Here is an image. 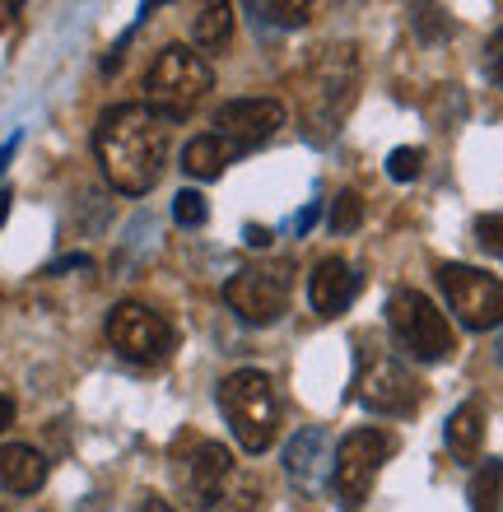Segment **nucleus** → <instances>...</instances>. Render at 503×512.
I'll return each instance as SVG.
<instances>
[{"instance_id":"obj_1","label":"nucleus","mask_w":503,"mask_h":512,"mask_svg":"<svg viewBox=\"0 0 503 512\" xmlns=\"http://www.w3.org/2000/svg\"><path fill=\"white\" fill-rule=\"evenodd\" d=\"M94 154L103 163V177L122 196H145L164 177L168 163V122L150 103H117L98 117Z\"/></svg>"},{"instance_id":"obj_2","label":"nucleus","mask_w":503,"mask_h":512,"mask_svg":"<svg viewBox=\"0 0 503 512\" xmlns=\"http://www.w3.org/2000/svg\"><path fill=\"white\" fill-rule=\"evenodd\" d=\"M359 80H364V66L350 42L317 47L303 61L294 75V103H299V122L308 140H331L345 126L354 98H359Z\"/></svg>"},{"instance_id":"obj_3","label":"nucleus","mask_w":503,"mask_h":512,"mask_svg":"<svg viewBox=\"0 0 503 512\" xmlns=\"http://www.w3.org/2000/svg\"><path fill=\"white\" fill-rule=\"evenodd\" d=\"M215 401H219V415H224V424H229V433H233V443L243 447L247 457L271 452L275 438H280L285 410H280V391H275V382L266 378V373L238 368V373H229V378L219 382Z\"/></svg>"},{"instance_id":"obj_4","label":"nucleus","mask_w":503,"mask_h":512,"mask_svg":"<svg viewBox=\"0 0 503 512\" xmlns=\"http://www.w3.org/2000/svg\"><path fill=\"white\" fill-rule=\"evenodd\" d=\"M210 89H215V70L191 47H164V52L154 56L150 75H145V98H150V108L164 122L191 117Z\"/></svg>"},{"instance_id":"obj_5","label":"nucleus","mask_w":503,"mask_h":512,"mask_svg":"<svg viewBox=\"0 0 503 512\" xmlns=\"http://www.w3.org/2000/svg\"><path fill=\"white\" fill-rule=\"evenodd\" d=\"M354 401L373 415H415L424 401V382L410 373L392 350H382L364 340V350L354 359Z\"/></svg>"},{"instance_id":"obj_6","label":"nucleus","mask_w":503,"mask_h":512,"mask_svg":"<svg viewBox=\"0 0 503 512\" xmlns=\"http://www.w3.org/2000/svg\"><path fill=\"white\" fill-rule=\"evenodd\" d=\"M387 326L396 336V350L415 364H448L457 354V336H452L448 317L420 289H396L387 298Z\"/></svg>"},{"instance_id":"obj_7","label":"nucleus","mask_w":503,"mask_h":512,"mask_svg":"<svg viewBox=\"0 0 503 512\" xmlns=\"http://www.w3.org/2000/svg\"><path fill=\"white\" fill-rule=\"evenodd\" d=\"M392 433L382 429H354L340 438L336 447V466H331V485H336V499L340 508H364L368 494H373V485H378L382 466H387V457H392Z\"/></svg>"},{"instance_id":"obj_8","label":"nucleus","mask_w":503,"mask_h":512,"mask_svg":"<svg viewBox=\"0 0 503 512\" xmlns=\"http://www.w3.org/2000/svg\"><path fill=\"white\" fill-rule=\"evenodd\" d=\"M438 289H443L448 308L457 312V322L466 331L503 326V280H494L476 266H462V261H443L438 266Z\"/></svg>"},{"instance_id":"obj_9","label":"nucleus","mask_w":503,"mask_h":512,"mask_svg":"<svg viewBox=\"0 0 503 512\" xmlns=\"http://www.w3.org/2000/svg\"><path fill=\"white\" fill-rule=\"evenodd\" d=\"M229 303L247 326H271L289 312V270L285 266H243L224 284Z\"/></svg>"},{"instance_id":"obj_10","label":"nucleus","mask_w":503,"mask_h":512,"mask_svg":"<svg viewBox=\"0 0 503 512\" xmlns=\"http://www.w3.org/2000/svg\"><path fill=\"white\" fill-rule=\"evenodd\" d=\"M108 340L131 364H164L173 354V326L145 303H117L108 312Z\"/></svg>"},{"instance_id":"obj_11","label":"nucleus","mask_w":503,"mask_h":512,"mask_svg":"<svg viewBox=\"0 0 503 512\" xmlns=\"http://www.w3.org/2000/svg\"><path fill=\"white\" fill-rule=\"evenodd\" d=\"M280 126H285V103H275V98H233L215 112V131L210 135H219L233 154H243V149H257L261 140H271Z\"/></svg>"},{"instance_id":"obj_12","label":"nucleus","mask_w":503,"mask_h":512,"mask_svg":"<svg viewBox=\"0 0 503 512\" xmlns=\"http://www.w3.org/2000/svg\"><path fill=\"white\" fill-rule=\"evenodd\" d=\"M229 475H233V457H229V447H219V443H191V452L177 457V485L205 512L215 508V499L229 485Z\"/></svg>"},{"instance_id":"obj_13","label":"nucleus","mask_w":503,"mask_h":512,"mask_svg":"<svg viewBox=\"0 0 503 512\" xmlns=\"http://www.w3.org/2000/svg\"><path fill=\"white\" fill-rule=\"evenodd\" d=\"M364 289V280H359V270L345 261V256H322L313 266V280H308V294H313V308L317 317H327V322H336V317H345L354 303V294Z\"/></svg>"},{"instance_id":"obj_14","label":"nucleus","mask_w":503,"mask_h":512,"mask_svg":"<svg viewBox=\"0 0 503 512\" xmlns=\"http://www.w3.org/2000/svg\"><path fill=\"white\" fill-rule=\"evenodd\" d=\"M331 461V438L327 429H299L285 443V471L299 489H317L322 485V471Z\"/></svg>"},{"instance_id":"obj_15","label":"nucleus","mask_w":503,"mask_h":512,"mask_svg":"<svg viewBox=\"0 0 503 512\" xmlns=\"http://www.w3.org/2000/svg\"><path fill=\"white\" fill-rule=\"evenodd\" d=\"M47 480V457L28 443H5L0 447V485L10 494H38Z\"/></svg>"},{"instance_id":"obj_16","label":"nucleus","mask_w":503,"mask_h":512,"mask_svg":"<svg viewBox=\"0 0 503 512\" xmlns=\"http://www.w3.org/2000/svg\"><path fill=\"white\" fill-rule=\"evenodd\" d=\"M443 438H448V452L462 466H471V461L480 457V447H485V405L480 401H462L457 410L448 415V429H443Z\"/></svg>"},{"instance_id":"obj_17","label":"nucleus","mask_w":503,"mask_h":512,"mask_svg":"<svg viewBox=\"0 0 503 512\" xmlns=\"http://www.w3.org/2000/svg\"><path fill=\"white\" fill-rule=\"evenodd\" d=\"M233 149L219 140V135H196V140H187V149H182V173L196 177V182H215L224 168H229Z\"/></svg>"},{"instance_id":"obj_18","label":"nucleus","mask_w":503,"mask_h":512,"mask_svg":"<svg viewBox=\"0 0 503 512\" xmlns=\"http://www.w3.org/2000/svg\"><path fill=\"white\" fill-rule=\"evenodd\" d=\"M191 38H196V47H205V52H219V47L233 38V5H224V0L201 5L196 24H191Z\"/></svg>"},{"instance_id":"obj_19","label":"nucleus","mask_w":503,"mask_h":512,"mask_svg":"<svg viewBox=\"0 0 503 512\" xmlns=\"http://www.w3.org/2000/svg\"><path fill=\"white\" fill-rule=\"evenodd\" d=\"M503 508V461H480L471 475V512H499Z\"/></svg>"},{"instance_id":"obj_20","label":"nucleus","mask_w":503,"mask_h":512,"mask_svg":"<svg viewBox=\"0 0 503 512\" xmlns=\"http://www.w3.org/2000/svg\"><path fill=\"white\" fill-rule=\"evenodd\" d=\"M261 508V485L252 480V475H229V485H224V494L215 499V508L210 512H257Z\"/></svg>"},{"instance_id":"obj_21","label":"nucleus","mask_w":503,"mask_h":512,"mask_svg":"<svg viewBox=\"0 0 503 512\" xmlns=\"http://www.w3.org/2000/svg\"><path fill=\"white\" fill-rule=\"evenodd\" d=\"M252 14H261L266 24H280V28H303L308 24V14H313V5H303V0H289V5H247Z\"/></svg>"},{"instance_id":"obj_22","label":"nucleus","mask_w":503,"mask_h":512,"mask_svg":"<svg viewBox=\"0 0 503 512\" xmlns=\"http://www.w3.org/2000/svg\"><path fill=\"white\" fill-rule=\"evenodd\" d=\"M173 219L182 224V229H201L205 219H210V201H205L201 191H177L173 196Z\"/></svg>"},{"instance_id":"obj_23","label":"nucleus","mask_w":503,"mask_h":512,"mask_svg":"<svg viewBox=\"0 0 503 512\" xmlns=\"http://www.w3.org/2000/svg\"><path fill=\"white\" fill-rule=\"evenodd\" d=\"M359 219H364V201H359V191H340L336 201H331V233H354L359 229Z\"/></svg>"},{"instance_id":"obj_24","label":"nucleus","mask_w":503,"mask_h":512,"mask_svg":"<svg viewBox=\"0 0 503 512\" xmlns=\"http://www.w3.org/2000/svg\"><path fill=\"white\" fill-rule=\"evenodd\" d=\"M420 168H424V149H415V145H401L387 154V177L392 182H415Z\"/></svg>"},{"instance_id":"obj_25","label":"nucleus","mask_w":503,"mask_h":512,"mask_svg":"<svg viewBox=\"0 0 503 512\" xmlns=\"http://www.w3.org/2000/svg\"><path fill=\"white\" fill-rule=\"evenodd\" d=\"M476 243L503 261V215H480L476 219Z\"/></svg>"},{"instance_id":"obj_26","label":"nucleus","mask_w":503,"mask_h":512,"mask_svg":"<svg viewBox=\"0 0 503 512\" xmlns=\"http://www.w3.org/2000/svg\"><path fill=\"white\" fill-rule=\"evenodd\" d=\"M485 70H490V80L503 89V28L490 38V47H485Z\"/></svg>"},{"instance_id":"obj_27","label":"nucleus","mask_w":503,"mask_h":512,"mask_svg":"<svg viewBox=\"0 0 503 512\" xmlns=\"http://www.w3.org/2000/svg\"><path fill=\"white\" fill-rule=\"evenodd\" d=\"M19 140H24V135H10V140L0 145V177H5V168H10L14 154H19Z\"/></svg>"},{"instance_id":"obj_28","label":"nucleus","mask_w":503,"mask_h":512,"mask_svg":"<svg viewBox=\"0 0 503 512\" xmlns=\"http://www.w3.org/2000/svg\"><path fill=\"white\" fill-rule=\"evenodd\" d=\"M80 266H89V256H61L56 266H47V275H61V270H80Z\"/></svg>"},{"instance_id":"obj_29","label":"nucleus","mask_w":503,"mask_h":512,"mask_svg":"<svg viewBox=\"0 0 503 512\" xmlns=\"http://www.w3.org/2000/svg\"><path fill=\"white\" fill-rule=\"evenodd\" d=\"M243 238H247V243H252V247H271V233L261 229V224H247V229H243Z\"/></svg>"},{"instance_id":"obj_30","label":"nucleus","mask_w":503,"mask_h":512,"mask_svg":"<svg viewBox=\"0 0 503 512\" xmlns=\"http://www.w3.org/2000/svg\"><path fill=\"white\" fill-rule=\"evenodd\" d=\"M136 512H177V508H173V503H164V499H159V494H145Z\"/></svg>"},{"instance_id":"obj_31","label":"nucleus","mask_w":503,"mask_h":512,"mask_svg":"<svg viewBox=\"0 0 503 512\" xmlns=\"http://www.w3.org/2000/svg\"><path fill=\"white\" fill-rule=\"evenodd\" d=\"M14 424V396H5V391H0V433L10 429Z\"/></svg>"},{"instance_id":"obj_32","label":"nucleus","mask_w":503,"mask_h":512,"mask_svg":"<svg viewBox=\"0 0 503 512\" xmlns=\"http://www.w3.org/2000/svg\"><path fill=\"white\" fill-rule=\"evenodd\" d=\"M317 215H322V205H308V210H303V215H299V224H294V229H299V233H308V229H313V224H317Z\"/></svg>"},{"instance_id":"obj_33","label":"nucleus","mask_w":503,"mask_h":512,"mask_svg":"<svg viewBox=\"0 0 503 512\" xmlns=\"http://www.w3.org/2000/svg\"><path fill=\"white\" fill-rule=\"evenodd\" d=\"M10 205H14V191L5 187V191H0V224H5V219H10Z\"/></svg>"},{"instance_id":"obj_34","label":"nucleus","mask_w":503,"mask_h":512,"mask_svg":"<svg viewBox=\"0 0 503 512\" xmlns=\"http://www.w3.org/2000/svg\"><path fill=\"white\" fill-rule=\"evenodd\" d=\"M499 364H503V340H499Z\"/></svg>"}]
</instances>
